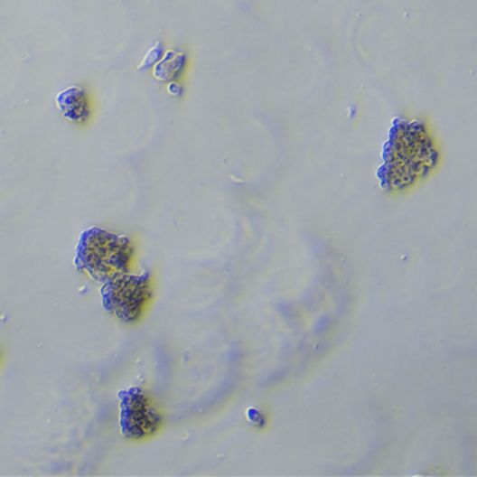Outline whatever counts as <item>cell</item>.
I'll use <instances>...</instances> for the list:
<instances>
[{"mask_svg":"<svg viewBox=\"0 0 477 477\" xmlns=\"http://www.w3.org/2000/svg\"><path fill=\"white\" fill-rule=\"evenodd\" d=\"M133 252V243L127 237L90 229L78 242L76 267L96 282L106 284L129 271Z\"/></svg>","mask_w":477,"mask_h":477,"instance_id":"obj_1","label":"cell"},{"mask_svg":"<svg viewBox=\"0 0 477 477\" xmlns=\"http://www.w3.org/2000/svg\"><path fill=\"white\" fill-rule=\"evenodd\" d=\"M56 104L64 117L73 123H83L89 117V96L86 90L80 87H70V89L62 90L56 98Z\"/></svg>","mask_w":477,"mask_h":477,"instance_id":"obj_4","label":"cell"},{"mask_svg":"<svg viewBox=\"0 0 477 477\" xmlns=\"http://www.w3.org/2000/svg\"><path fill=\"white\" fill-rule=\"evenodd\" d=\"M105 310L125 323L138 320L152 295L151 277L123 274L104 284L101 291Z\"/></svg>","mask_w":477,"mask_h":477,"instance_id":"obj_2","label":"cell"},{"mask_svg":"<svg viewBox=\"0 0 477 477\" xmlns=\"http://www.w3.org/2000/svg\"><path fill=\"white\" fill-rule=\"evenodd\" d=\"M120 423L121 432L126 438L140 439L157 432L162 423V416L157 408L153 407L148 396L139 389L120 392Z\"/></svg>","mask_w":477,"mask_h":477,"instance_id":"obj_3","label":"cell"},{"mask_svg":"<svg viewBox=\"0 0 477 477\" xmlns=\"http://www.w3.org/2000/svg\"><path fill=\"white\" fill-rule=\"evenodd\" d=\"M183 65H185V55L176 51H168L164 58L159 59L155 62L153 73L158 80L168 82V80H176L182 70Z\"/></svg>","mask_w":477,"mask_h":477,"instance_id":"obj_5","label":"cell"},{"mask_svg":"<svg viewBox=\"0 0 477 477\" xmlns=\"http://www.w3.org/2000/svg\"><path fill=\"white\" fill-rule=\"evenodd\" d=\"M161 45H157L155 48H153L151 51L146 54L145 61H143V64L140 65V70H145V67H151L153 62H157L159 59H161Z\"/></svg>","mask_w":477,"mask_h":477,"instance_id":"obj_6","label":"cell"}]
</instances>
